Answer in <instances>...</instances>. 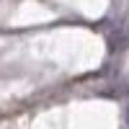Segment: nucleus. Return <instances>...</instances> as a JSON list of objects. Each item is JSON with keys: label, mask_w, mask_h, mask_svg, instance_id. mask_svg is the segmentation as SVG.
I'll use <instances>...</instances> for the list:
<instances>
[]
</instances>
